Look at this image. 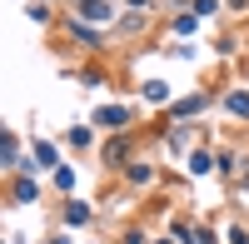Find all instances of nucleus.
Masks as SVG:
<instances>
[{
    "label": "nucleus",
    "mask_w": 249,
    "mask_h": 244,
    "mask_svg": "<svg viewBox=\"0 0 249 244\" xmlns=\"http://www.w3.org/2000/svg\"><path fill=\"white\" fill-rule=\"evenodd\" d=\"M95 120H100V125H105V130H115V125H124V110H120V105H115V110H100Z\"/></svg>",
    "instance_id": "nucleus-1"
}]
</instances>
